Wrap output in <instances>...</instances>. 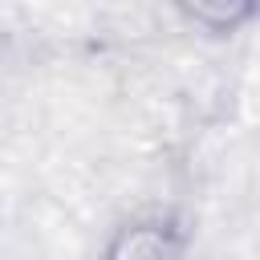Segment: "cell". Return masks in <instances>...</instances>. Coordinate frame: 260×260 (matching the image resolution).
<instances>
[{
	"label": "cell",
	"instance_id": "cell-2",
	"mask_svg": "<svg viewBox=\"0 0 260 260\" xmlns=\"http://www.w3.org/2000/svg\"><path fill=\"white\" fill-rule=\"evenodd\" d=\"M187 16L195 20V24H207V28H215V32H223V28H232V24H240V20H248L252 16V4H195V8H187Z\"/></svg>",
	"mask_w": 260,
	"mask_h": 260
},
{
	"label": "cell",
	"instance_id": "cell-1",
	"mask_svg": "<svg viewBox=\"0 0 260 260\" xmlns=\"http://www.w3.org/2000/svg\"><path fill=\"white\" fill-rule=\"evenodd\" d=\"M106 260H179V240L167 223H134L114 236Z\"/></svg>",
	"mask_w": 260,
	"mask_h": 260
}]
</instances>
